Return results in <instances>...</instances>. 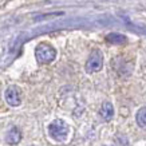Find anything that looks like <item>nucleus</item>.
Listing matches in <instances>:
<instances>
[{
    "label": "nucleus",
    "instance_id": "f257e3e1",
    "mask_svg": "<svg viewBox=\"0 0 146 146\" xmlns=\"http://www.w3.org/2000/svg\"><path fill=\"white\" fill-rule=\"evenodd\" d=\"M68 133H70V127L62 119H55L48 126L50 137L56 142H64L68 137Z\"/></svg>",
    "mask_w": 146,
    "mask_h": 146
},
{
    "label": "nucleus",
    "instance_id": "f03ea898",
    "mask_svg": "<svg viewBox=\"0 0 146 146\" xmlns=\"http://www.w3.org/2000/svg\"><path fill=\"white\" fill-rule=\"evenodd\" d=\"M35 56L39 63L48 64V63L54 62V59L56 58V51L48 43H40L35 50Z\"/></svg>",
    "mask_w": 146,
    "mask_h": 146
},
{
    "label": "nucleus",
    "instance_id": "7ed1b4c3",
    "mask_svg": "<svg viewBox=\"0 0 146 146\" xmlns=\"http://www.w3.org/2000/svg\"><path fill=\"white\" fill-rule=\"evenodd\" d=\"M102 66H103V55L99 50H94L86 62V71L89 74L98 72L102 68Z\"/></svg>",
    "mask_w": 146,
    "mask_h": 146
},
{
    "label": "nucleus",
    "instance_id": "20e7f679",
    "mask_svg": "<svg viewBox=\"0 0 146 146\" xmlns=\"http://www.w3.org/2000/svg\"><path fill=\"white\" fill-rule=\"evenodd\" d=\"M4 97L9 106L16 107L22 103V93H20V89L18 86H9L8 89L5 90Z\"/></svg>",
    "mask_w": 146,
    "mask_h": 146
},
{
    "label": "nucleus",
    "instance_id": "39448f33",
    "mask_svg": "<svg viewBox=\"0 0 146 146\" xmlns=\"http://www.w3.org/2000/svg\"><path fill=\"white\" fill-rule=\"evenodd\" d=\"M20 139H22V133H20V130L18 127L9 129L7 135H5V141L9 145H16V143L20 142Z\"/></svg>",
    "mask_w": 146,
    "mask_h": 146
},
{
    "label": "nucleus",
    "instance_id": "423d86ee",
    "mask_svg": "<svg viewBox=\"0 0 146 146\" xmlns=\"http://www.w3.org/2000/svg\"><path fill=\"white\" fill-rule=\"evenodd\" d=\"M99 114L103 119L106 121H110L113 118V115H114V107L111 105L110 102H105L103 105H102L101 110H99Z\"/></svg>",
    "mask_w": 146,
    "mask_h": 146
},
{
    "label": "nucleus",
    "instance_id": "0eeeda50",
    "mask_svg": "<svg viewBox=\"0 0 146 146\" xmlns=\"http://www.w3.org/2000/svg\"><path fill=\"white\" fill-rule=\"evenodd\" d=\"M126 36L122 35V34H118V32H111L106 36V42L110 43V44H123L126 43Z\"/></svg>",
    "mask_w": 146,
    "mask_h": 146
},
{
    "label": "nucleus",
    "instance_id": "6e6552de",
    "mask_svg": "<svg viewBox=\"0 0 146 146\" xmlns=\"http://www.w3.org/2000/svg\"><path fill=\"white\" fill-rule=\"evenodd\" d=\"M135 119H137V123L139 127L146 129V107H142L141 110L138 111Z\"/></svg>",
    "mask_w": 146,
    "mask_h": 146
}]
</instances>
